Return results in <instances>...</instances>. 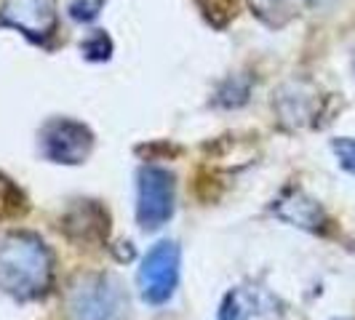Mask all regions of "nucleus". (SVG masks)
Masks as SVG:
<instances>
[{
  "instance_id": "f257e3e1",
  "label": "nucleus",
  "mask_w": 355,
  "mask_h": 320,
  "mask_svg": "<svg viewBox=\"0 0 355 320\" xmlns=\"http://www.w3.org/2000/svg\"><path fill=\"white\" fill-rule=\"evenodd\" d=\"M53 281V259L46 243L30 232L0 240V291L19 302L43 296Z\"/></svg>"
},
{
  "instance_id": "1a4fd4ad",
  "label": "nucleus",
  "mask_w": 355,
  "mask_h": 320,
  "mask_svg": "<svg viewBox=\"0 0 355 320\" xmlns=\"http://www.w3.org/2000/svg\"><path fill=\"white\" fill-rule=\"evenodd\" d=\"M307 0H249L251 11L265 21L267 27H284L294 17H300Z\"/></svg>"
},
{
  "instance_id": "2eb2a0df",
  "label": "nucleus",
  "mask_w": 355,
  "mask_h": 320,
  "mask_svg": "<svg viewBox=\"0 0 355 320\" xmlns=\"http://www.w3.org/2000/svg\"><path fill=\"white\" fill-rule=\"evenodd\" d=\"M105 0H72L70 3V17L75 21H94L99 17V8H102Z\"/></svg>"
},
{
  "instance_id": "ddd939ff",
  "label": "nucleus",
  "mask_w": 355,
  "mask_h": 320,
  "mask_svg": "<svg viewBox=\"0 0 355 320\" xmlns=\"http://www.w3.org/2000/svg\"><path fill=\"white\" fill-rule=\"evenodd\" d=\"M198 6L203 8V14L214 21L216 27H222L227 19L235 14V0H198Z\"/></svg>"
},
{
  "instance_id": "9d476101",
  "label": "nucleus",
  "mask_w": 355,
  "mask_h": 320,
  "mask_svg": "<svg viewBox=\"0 0 355 320\" xmlns=\"http://www.w3.org/2000/svg\"><path fill=\"white\" fill-rule=\"evenodd\" d=\"M249 91H251V80L246 75H232L216 91V105L227 107V109L246 105L249 102Z\"/></svg>"
},
{
  "instance_id": "0eeeda50",
  "label": "nucleus",
  "mask_w": 355,
  "mask_h": 320,
  "mask_svg": "<svg viewBox=\"0 0 355 320\" xmlns=\"http://www.w3.org/2000/svg\"><path fill=\"white\" fill-rule=\"evenodd\" d=\"M320 91L307 80H291L275 94V112L278 121L288 131H300L318 121L320 115Z\"/></svg>"
},
{
  "instance_id": "dca6fc26",
  "label": "nucleus",
  "mask_w": 355,
  "mask_h": 320,
  "mask_svg": "<svg viewBox=\"0 0 355 320\" xmlns=\"http://www.w3.org/2000/svg\"><path fill=\"white\" fill-rule=\"evenodd\" d=\"M80 51L86 53L89 59H107L110 51H112V43H110V37L105 33H96V35L86 40L83 46H80Z\"/></svg>"
},
{
  "instance_id": "423d86ee",
  "label": "nucleus",
  "mask_w": 355,
  "mask_h": 320,
  "mask_svg": "<svg viewBox=\"0 0 355 320\" xmlns=\"http://www.w3.org/2000/svg\"><path fill=\"white\" fill-rule=\"evenodd\" d=\"M0 24L19 30L35 43H46L56 30V0H6Z\"/></svg>"
},
{
  "instance_id": "39448f33",
  "label": "nucleus",
  "mask_w": 355,
  "mask_h": 320,
  "mask_svg": "<svg viewBox=\"0 0 355 320\" xmlns=\"http://www.w3.org/2000/svg\"><path fill=\"white\" fill-rule=\"evenodd\" d=\"M94 134L72 118H53L40 128V152L51 163L78 166L91 155Z\"/></svg>"
},
{
  "instance_id": "f3484780",
  "label": "nucleus",
  "mask_w": 355,
  "mask_h": 320,
  "mask_svg": "<svg viewBox=\"0 0 355 320\" xmlns=\"http://www.w3.org/2000/svg\"><path fill=\"white\" fill-rule=\"evenodd\" d=\"M307 3H313V6H318V3H326V0H307Z\"/></svg>"
},
{
  "instance_id": "7ed1b4c3",
  "label": "nucleus",
  "mask_w": 355,
  "mask_h": 320,
  "mask_svg": "<svg viewBox=\"0 0 355 320\" xmlns=\"http://www.w3.org/2000/svg\"><path fill=\"white\" fill-rule=\"evenodd\" d=\"M179 269H182V251L174 240H160L144 254L137 283L139 294L147 304H166L179 285Z\"/></svg>"
},
{
  "instance_id": "f8f14e48",
  "label": "nucleus",
  "mask_w": 355,
  "mask_h": 320,
  "mask_svg": "<svg viewBox=\"0 0 355 320\" xmlns=\"http://www.w3.org/2000/svg\"><path fill=\"white\" fill-rule=\"evenodd\" d=\"M24 195L17 184L8 177L0 174V219H14L19 213H24Z\"/></svg>"
},
{
  "instance_id": "4468645a",
  "label": "nucleus",
  "mask_w": 355,
  "mask_h": 320,
  "mask_svg": "<svg viewBox=\"0 0 355 320\" xmlns=\"http://www.w3.org/2000/svg\"><path fill=\"white\" fill-rule=\"evenodd\" d=\"M331 150H334V155H337L339 166H342L345 171H350V174L355 177V139H347V136L334 139Z\"/></svg>"
},
{
  "instance_id": "6e6552de",
  "label": "nucleus",
  "mask_w": 355,
  "mask_h": 320,
  "mask_svg": "<svg viewBox=\"0 0 355 320\" xmlns=\"http://www.w3.org/2000/svg\"><path fill=\"white\" fill-rule=\"evenodd\" d=\"M272 213H275L278 219L288 222V224L300 227V230L320 232L323 224H326L323 208H320L310 195H304L302 190H294V187L284 190V195L278 197L275 206H272Z\"/></svg>"
},
{
  "instance_id": "9b49d317",
  "label": "nucleus",
  "mask_w": 355,
  "mask_h": 320,
  "mask_svg": "<svg viewBox=\"0 0 355 320\" xmlns=\"http://www.w3.org/2000/svg\"><path fill=\"white\" fill-rule=\"evenodd\" d=\"M254 294L246 288H235L225 296L222 310H219V320H246L254 310Z\"/></svg>"
},
{
  "instance_id": "20e7f679",
  "label": "nucleus",
  "mask_w": 355,
  "mask_h": 320,
  "mask_svg": "<svg viewBox=\"0 0 355 320\" xmlns=\"http://www.w3.org/2000/svg\"><path fill=\"white\" fill-rule=\"evenodd\" d=\"M174 216V177L160 166H142L137 181V219L144 230H158Z\"/></svg>"
},
{
  "instance_id": "f03ea898",
  "label": "nucleus",
  "mask_w": 355,
  "mask_h": 320,
  "mask_svg": "<svg viewBox=\"0 0 355 320\" xmlns=\"http://www.w3.org/2000/svg\"><path fill=\"white\" fill-rule=\"evenodd\" d=\"M123 312V291L110 275H83L67 291L70 320H118Z\"/></svg>"
}]
</instances>
